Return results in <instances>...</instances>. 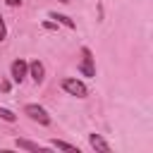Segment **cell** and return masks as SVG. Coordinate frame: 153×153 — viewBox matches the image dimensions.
<instances>
[{
  "label": "cell",
  "mask_w": 153,
  "mask_h": 153,
  "mask_svg": "<svg viewBox=\"0 0 153 153\" xmlns=\"http://www.w3.org/2000/svg\"><path fill=\"white\" fill-rule=\"evenodd\" d=\"M62 91L69 93V96H74V98H86V96H88L86 84H84L81 79H76V76H65V79H62Z\"/></svg>",
  "instance_id": "obj_1"
},
{
  "label": "cell",
  "mask_w": 153,
  "mask_h": 153,
  "mask_svg": "<svg viewBox=\"0 0 153 153\" xmlns=\"http://www.w3.org/2000/svg\"><path fill=\"white\" fill-rule=\"evenodd\" d=\"M10 76H12L14 84H22V81L29 76V62L22 60V57H17V60L10 65Z\"/></svg>",
  "instance_id": "obj_3"
},
{
  "label": "cell",
  "mask_w": 153,
  "mask_h": 153,
  "mask_svg": "<svg viewBox=\"0 0 153 153\" xmlns=\"http://www.w3.org/2000/svg\"><path fill=\"white\" fill-rule=\"evenodd\" d=\"M7 5L10 7H17V5H22V0H7Z\"/></svg>",
  "instance_id": "obj_13"
},
{
  "label": "cell",
  "mask_w": 153,
  "mask_h": 153,
  "mask_svg": "<svg viewBox=\"0 0 153 153\" xmlns=\"http://www.w3.org/2000/svg\"><path fill=\"white\" fill-rule=\"evenodd\" d=\"M50 19H55V22L65 24L67 29H74V26H76V24H74V22H72V19H69L67 14H57V12H50Z\"/></svg>",
  "instance_id": "obj_9"
},
{
  "label": "cell",
  "mask_w": 153,
  "mask_h": 153,
  "mask_svg": "<svg viewBox=\"0 0 153 153\" xmlns=\"http://www.w3.org/2000/svg\"><path fill=\"white\" fill-rule=\"evenodd\" d=\"M0 91H10V81H0Z\"/></svg>",
  "instance_id": "obj_12"
},
{
  "label": "cell",
  "mask_w": 153,
  "mask_h": 153,
  "mask_svg": "<svg viewBox=\"0 0 153 153\" xmlns=\"http://www.w3.org/2000/svg\"><path fill=\"white\" fill-rule=\"evenodd\" d=\"M0 120H5V122H17V115H14L12 110H7V108H0Z\"/></svg>",
  "instance_id": "obj_10"
},
{
  "label": "cell",
  "mask_w": 153,
  "mask_h": 153,
  "mask_svg": "<svg viewBox=\"0 0 153 153\" xmlns=\"http://www.w3.org/2000/svg\"><path fill=\"white\" fill-rule=\"evenodd\" d=\"M14 146H17L19 151H31V153H43V151H45L41 143L29 141V139H17V141H14Z\"/></svg>",
  "instance_id": "obj_7"
},
{
  "label": "cell",
  "mask_w": 153,
  "mask_h": 153,
  "mask_svg": "<svg viewBox=\"0 0 153 153\" xmlns=\"http://www.w3.org/2000/svg\"><path fill=\"white\" fill-rule=\"evenodd\" d=\"M29 76H31L36 84H41V81L45 79V67H43V62H41V60L29 62Z\"/></svg>",
  "instance_id": "obj_5"
},
{
  "label": "cell",
  "mask_w": 153,
  "mask_h": 153,
  "mask_svg": "<svg viewBox=\"0 0 153 153\" xmlns=\"http://www.w3.org/2000/svg\"><path fill=\"white\" fill-rule=\"evenodd\" d=\"M24 115H26L29 120L43 124V127L50 124V115H48V110H45L43 105H38V103H29V105H24Z\"/></svg>",
  "instance_id": "obj_2"
},
{
  "label": "cell",
  "mask_w": 153,
  "mask_h": 153,
  "mask_svg": "<svg viewBox=\"0 0 153 153\" xmlns=\"http://www.w3.org/2000/svg\"><path fill=\"white\" fill-rule=\"evenodd\" d=\"M5 38H7V26H5V22L0 17V41H5Z\"/></svg>",
  "instance_id": "obj_11"
},
{
  "label": "cell",
  "mask_w": 153,
  "mask_h": 153,
  "mask_svg": "<svg viewBox=\"0 0 153 153\" xmlns=\"http://www.w3.org/2000/svg\"><path fill=\"white\" fill-rule=\"evenodd\" d=\"M50 146H53V148H60V151H74V153H79V148H76L74 143H67V141H60V139H53Z\"/></svg>",
  "instance_id": "obj_8"
},
{
  "label": "cell",
  "mask_w": 153,
  "mask_h": 153,
  "mask_svg": "<svg viewBox=\"0 0 153 153\" xmlns=\"http://www.w3.org/2000/svg\"><path fill=\"white\" fill-rule=\"evenodd\" d=\"M60 2H69V0H60Z\"/></svg>",
  "instance_id": "obj_14"
},
{
  "label": "cell",
  "mask_w": 153,
  "mask_h": 153,
  "mask_svg": "<svg viewBox=\"0 0 153 153\" xmlns=\"http://www.w3.org/2000/svg\"><path fill=\"white\" fill-rule=\"evenodd\" d=\"M79 74H81V76H96L93 53H91L88 48H81V62H79Z\"/></svg>",
  "instance_id": "obj_4"
},
{
  "label": "cell",
  "mask_w": 153,
  "mask_h": 153,
  "mask_svg": "<svg viewBox=\"0 0 153 153\" xmlns=\"http://www.w3.org/2000/svg\"><path fill=\"white\" fill-rule=\"evenodd\" d=\"M88 143L93 151H100V153H110V143L100 136V134H88Z\"/></svg>",
  "instance_id": "obj_6"
}]
</instances>
